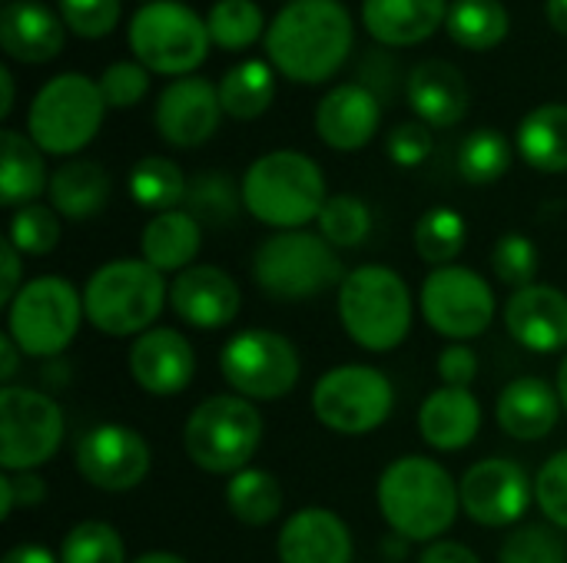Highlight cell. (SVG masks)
<instances>
[{
    "label": "cell",
    "mask_w": 567,
    "mask_h": 563,
    "mask_svg": "<svg viewBox=\"0 0 567 563\" xmlns=\"http://www.w3.org/2000/svg\"><path fill=\"white\" fill-rule=\"evenodd\" d=\"M558 395H561V405L567 408V355L561 362V372H558Z\"/></svg>",
    "instance_id": "91938a15"
},
{
    "label": "cell",
    "mask_w": 567,
    "mask_h": 563,
    "mask_svg": "<svg viewBox=\"0 0 567 563\" xmlns=\"http://www.w3.org/2000/svg\"><path fill=\"white\" fill-rule=\"evenodd\" d=\"M561 415V395L545 378H515L505 385L495 405L502 431L515 441H542L555 431Z\"/></svg>",
    "instance_id": "cb8c5ba5"
},
{
    "label": "cell",
    "mask_w": 567,
    "mask_h": 563,
    "mask_svg": "<svg viewBox=\"0 0 567 563\" xmlns=\"http://www.w3.org/2000/svg\"><path fill=\"white\" fill-rule=\"evenodd\" d=\"M419 305L425 322L452 342L478 338L498 312L492 285L468 265L432 269L422 282Z\"/></svg>",
    "instance_id": "5bb4252c"
},
{
    "label": "cell",
    "mask_w": 567,
    "mask_h": 563,
    "mask_svg": "<svg viewBox=\"0 0 567 563\" xmlns=\"http://www.w3.org/2000/svg\"><path fill=\"white\" fill-rule=\"evenodd\" d=\"M7 239L17 246L20 256H50L60 242V219L53 206H20L10 219Z\"/></svg>",
    "instance_id": "b9f144b4"
},
{
    "label": "cell",
    "mask_w": 567,
    "mask_h": 563,
    "mask_svg": "<svg viewBox=\"0 0 567 563\" xmlns=\"http://www.w3.org/2000/svg\"><path fill=\"white\" fill-rule=\"evenodd\" d=\"M209 37L219 50H246L262 37V10L252 0H216L206 17Z\"/></svg>",
    "instance_id": "74e56055"
},
{
    "label": "cell",
    "mask_w": 567,
    "mask_h": 563,
    "mask_svg": "<svg viewBox=\"0 0 567 563\" xmlns=\"http://www.w3.org/2000/svg\"><path fill=\"white\" fill-rule=\"evenodd\" d=\"M498 563H567V548L551 528L525 524L505 538Z\"/></svg>",
    "instance_id": "ee69618b"
},
{
    "label": "cell",
    "mask_w": 567,
    "mask_h": 563,
    "mask_svg": "<svg viewBox=\"0 0 567 563\" xmlns=\"http://www.w3.org/2000/svg\"><path fill=\"white\" fill-rule=\"evenodd\" d=\"M169 289L163 272L146 259H113L100 265L83 289V315L86 322L113 338H130L156 329L153 322L163 315Z\"/></svg>",
    "instance_id": "277c9868"
},
{
    "label": "cell",
    "mask_w": 567,
    "mask_h": 563,
    "mask_svg": "<svg viewBox=\"0 0 567 563\" xmlns=\"http://www.w3.org/2000/svg\"><path fill=\"white\" fill-rule=\"evenodd\" d=\"M0 563H60V557H53L43 544H17Z\"/></svg>",
    "instance_id": "db71d44e"
},
{
    "label": "cell",
    "mask_w": 567,
    "mask_h": 563,
    "mask_svg": "<svg viewBox=\"0 0 567 563\" xmlns=\"http://www.w3.org/2000/svg\"><path fill=\"white\" fill-rule=\"evenodd\" d=\"M482 431V405L468 388L442 385L419 408V435L435 451H462Z\"/></svg>",
    "instance_id": "484cf974"
},
{
    "label": "cell",
    "mask_w": 567,
    "mask_h": 563,
    "mask_svg": "<svg viewBox=\"0 0 567 563\" xmlns=\"http://www.w3.org/2000/svg\"><path fill=\"white\" fill-rule=\"evenodd\" d=\"M83 295L60 275L23 282L7 305V335L30 358H56L80 332Z\"/></svg>",
    "instance_id": "30bf717a"
},
{
    "label": "cell",
    "mask_w": 567,
    "mask_h": 563,
    "mask_svg": "<svg viewBox=\"0 0 567 563\" xmlns=\"http://www.w3.org/2000/svg\"><path fill=\"white\" fill-rule=\"evenodd\" d=\"M100 83L83 73H60L40 86L27 113V136L50 156L80 153L103 123Z\"/></svg>",
    "instance_id": "ba28073f"
},
{
    "label": "cell",
    "mask_w": 567,
    "mask_h": 563,
    "mask_svg": "<svg viewBox=\"0 0 567 563\" xmlns=\"http://www.w3.org/2000/svg\"><path fill=\"white\" fill-rule=\"evenodd\" d=\"M7 3H10V0H7Z\"/></svg>",
    "instance_id": "6125c7cd"
},
{
    "label": "cell",
    "mask_w": 567,
    "mask_h": 563,
    "mask_svg": "<svg viewBox=\"0 0 567 563\" xmlns=\"http://www.w3.org/2000/svg\"><path fill=\"white\" fill-rule=\"evenodd\" d=\"M60 20L86 40L106 37L120 20V0H60Z\"/></svg>",
    "instance_id": "bcb514c9"
},
{
    "label": "cell",
    "mask_w": 567,
    "mask_h": 563,
    "mask_svg": "<svg viewBox=\"0 0 567 563\" xmlns=\"http://www.w3.org/2000/svg\"><path fill=\"white\" fill-rule=\"evenodd\" d=\"M389 159L402 169H415L422 166L429 156H432V126H425L422 119H409V123H399L392 133H389Z\"/></svg>",
    "instance_id": "c3c4849f"
},
{
    "label": "cell",
    "mask_w": 567,
    "mask_h": 563,
    "mask_svg": "<svg viewBox=\"0 0 567 563\" xmlns=\"http://www.w3.org/2000/svg\"><path fill=\"white\" fill-rule=\"evenodd\" d=\"M279 563H352V531L329 508H302L279 531Z\"/></svg>",
    "instance_id": "7402d4cb"
},
{
    "label": "cell",
    "mask_w": 567,
    "mask_h": 563,
    "mask_svg": "<svg viewBox=\"0 0 567 563\" xmlns=\"http://www.w3.org/2000/svg\"><path fill=\"white\" fill-rule=\"evenodd\" d=\"M186 455L206 475H239L262 445V415L249 398L213 395L199 402L183 428Z\"/></svg>",
    "instance_id": "8992f818"
},
{
    "label": "cell",
    "mask_w": 567,
    "mask_h": 563,
    "mask_svg": "<svg viewBox=\"0 0 567 563\" xmlns=\"http://www.w3.org/2000/svg\"><path fill=\"white\" fill-rule=\"evenodd\" d=\"M146 3H153V0H146Z\"/></svg>",
    "instance_id": "94428289"
},
{
    "label": "cell",
    "mask_w": 567,
    "mask_h": 563,
    "mask_svg": "<svg viewBox=\"0 0 567 563\" xmlns=\"http://www.w3.org/2000/svg\"><path fill=\"white\" fill-rule=\"evenodd\" d=\"M445 30L465 50H492L508 37L512 20L502 0H452Z\"/></svg>",
    "instance_id": "836d02e7"
},
{
    "label": "cell",
    "mask_w": 567,
    "mask_h": 563,
    "mask_svg": "<svg viewBox=\"0 0 567 563\" xmlns=\"http://www.w3.org/2000/svg\"><path fill=\"white\" fill-rule=\"evenodd\" d=\"M96 83H100L106 106L126 110L150 93V70L140 60H120V63H110Z\"/></svg>",
    "instance_id": "f6af8a7d"
},
{
    "label": "cell",
    "mask_w": 567,
    "mask_h": 563,
    "mask_svg": "<svg viewBox=\"0 0 567 563\" xmlns=\"http://www.w3.org/2000/svg\"><path fill=\"white\" fill-rule=\"evenodd\" d=\"M382 123L379 93L362 83H342L329 90L316 106V133L339 153H355L372 143Z\"/></svg>",
    "instance_id": "ffe728a7"
},
{
    "label": "cell",
    "mask_w": 567,
    "mask_h": 563,
    "mask_svg": "<svg viewBox=\"0 0 567 563\" xmlns=\"http://www.w3.org/2000/svg\"><path fill=\"white\" fill-rule=\"evenodd\" d=\"M10 110H13V73L0 66V116L7 119Z\"/></svg>",
    "instance_id": "9f6ffc18"
},
{
    "label": "cell",
    "mask_w": 567,
    "mask_h": 563,
    "mask_svg": "<svg viewBox=\"0 0 567 563\" xmlns=\"http://www.w3.org/2000/svg\"><path fill=\"white\" fill-rule=\"evenodd\" d=\"M372 232V212L359 196H329L319 212V236L336 249H355Z\"/></svg>",
    "instance_id": "f35d334b"
},
{
    "label": "cell",
    "mask_w": 567,
    "mask_h": 563,
    "mask_svg": "<svg viewBox=\"0 0 567 563\" xmlns=\"http://www.w3.org/2000/svg\"><path fill=\"white\" fill-rule=\"evenodd\" d=\"M133 563H186L179 554H169V551H150L143 557H136Z\"/></svg>",
    "instance_id": "680465c9"
},
{
    "label": "cell",
    "mask_w": 567,
    "mask_h": 563,
    "mask_svg": "<svg viewBox=\"0 0 567 563\" xmlns=\"http://www.w3.org/2000/svg\"><path fill=\"white\" fill-rule=\"evenodd\" d=\"M126 186H130V196L136 199V206L153 209L156 216L173 212L189 192V183H186L183 169L166 156H143L130 169Z\"/></svg>",
    "instance_id": "e575fe53"
},
{
    "label": "cell",
    "mask_w": 567,
    "mask_h": 563,
    "mask_svg": "<svg viewBox=\"0 0 567 563\" xmlns=\"http://www.w3.org/2000/svg\"><path fill=\"white\" fill-rule=\"evenodd\" d=\"M20 348H17V342L10 338V335H0V378L3 382H10L13 375H17V362H20Z\"/></svg>",
    "instance_id": "11a10c76"
},
{
    "label": "cell",
    "mask_w": 567,
    "mask_h": 563,
    "mask_svg": "<svg viewBox=\"0 0 567 563\" xmlns=\"http://www.w3.org/2000/svg\"><path fill=\"white\" fill-rule=\"evenodd\" d=\"M219 372L239 398L276 402L299 385L302 362L286 335L269 329H243L223 345Z\"/></svg>",
    "instance_id": "8fae6325"
},
{
    "label": "cell",
    "mask_w": 567,
    "mask_h": 563,
    "mask_svg": "<svg viewBox=\"0 0 567 563\" xmlns=\"http://www.w3.org/2000/svg\"><path fill=\"white\" fill-rule=\"evenodd\" d=\"M379 511L405 541H439L458 518L462 498L452 475L422 455L392 461L379 478Z\"/></svg>",
    "instance_id": "7a4b0ae2"
},
{
    "label": "cell",
    "mask_w": 567,
    "mask_h": 563,
    "mask_svg": "<svg viewBox=\"0 0 567 563\" xmlns=\"http://www.w3.org/2000/svg\"><path fill=\"white\" fill-rule=\"evenodd\" d=\"M47 501V481L33 471L0 478V521H7L17 508H37Z\"/></svg>",
    "instance_id": "681fc988"
},
{
    "label": "cell",
    "mask_w": 567,
    "mask_h": 563,
    "mask_svg": "<svg viewBox=\"0 0 567 563\" xmlns=\"http://www.w3.org/2000/svg\"><path fill=\"white\" fill-rule=\"evenodd\" d=\"M439 375L449 388H468L478 375V355L465 342H452L439 355Z\"/></svg>",
    "instance_id": "f907efd6"
},
{
    "label": "cell",
    "mask_w": 567,
    "mask_h": 563,
    "mask_svg": "<svg viewBox=\"0 0 567 563\" xmlns=\"http://www.w3.org/2000/svg\"><path fill=\"white\" fill-rule=\"evenodd\" d=\"M409 106L425 126L449 129L468 113V83L449 60H422L405 83Z\"/></svg>",
    "instance_id": "603a6c76"
},
{
    "label": "cell",
    "mask_w": 567,
    "mask_h": 563,
    "mask_svg": "<svg viewBox=\"0 0 567 563\" xmlns=\"http://www.w3.org/2000/svg\"><path fill=\"white\" fill-rule=\"evenodd\" d=\"M186 206L206 226H229L243 206V186H236L226 173H199L189 183Z\"/></svg>",
    "instance_id": "ab89813d"
},
{
    "label": "cell",
    "mask_w": 567,
    "mask_h": 563,
    "mask_svg": "<svg viewBox=\"0 0 567 563\" xmlns=\"http://www.w3.org/2000/svg\"><path fill=\"white\" fill-rule=\"evenodd\" d=\"M60 563H126V548L106 521H83L63 538Z\"/></svg>",
    "instance_id": "60d3db41"
},
{
    "label": "cell",
    "mask_w": 567,
    "mask_h": 563,
    "mask_svg": "<svg viewBox=\"0 0 567 563\" xmlns=\"http://www.w3.org/2000/svg\"><path fill=\"white\" fill-rule=\"evenodd\" d=\"M130 50L133 56L163 76H189L209 53V27L206 20L176 0H153L133 13L130 23Z\"/></svg>",
    "instance_id": "9c48e42d"
},
{
    "label": "cell",
    "mask_w": 567,
    "mask_h": 563,
    "mask_svg": "<svg viewBox=\"0 0 567 563\" xmlns=\"http://www.w3.org/2000/svg\"><path fill=\"white\" fill-rule=\"evenodd\" d=\"M518 153L542 173H567V106L545 103L518 126Z\"/></svg>",
    "instance_id": "4dcf8cb0"
},
{
    "label": "cell",
    "mask_w": 567,
    "mask_h": 563,
    "mask_svg": "<svg viewBox=\"0 0 567 563\" xmlns=\"http://www.w3.org/2000/svg\"><path fill=\"white\" fill-rule=\"evenodd\" d=\"M535 501L555 528L567 531V448L542 465L535 478Z\"/></svg>",
    "instance_id": "7dc6e473"
},
{
    "label": "cell",
    "mask_w": 567,
    "mask_h": 563,
    "mask_svg": "<svg viewBox=\"0 0 567 563\" xmlns=\"http://www.w3.org/2000/svg\"><path fill=\"white\" fill-rule=\"evenodd\" d=\"M272 63L266 60H246L233 70H226V76L219 80V103L223 113H229L233 119H256L272 106L276 96V76H272Z\"/></svg>",
    "instance_id": "1f68e13d"
},
{
    "label": "cell",
    "mask_w": 567,
    "mask_h": 563,
    "mask_svg": "<svg viewBox=\"0 0 567 563\" xmlns=\"http://www.w3.org/2000/svg\"><path fill=\"white\" fill-rule=\"evenodd\" d=\"M256 285L279 302H306L332 285H342V259L336 246L306 229H289L269 236L252 256Z\"/></svg>",
    "instance_id": "52a82bcc"
},
{
    "label": "cell",
    "mask_w": 567,
    "mask_h": 563,
    "mask_svg": "<svg viewBox=\"0 0 567 563\" xmlns=\"http://www.w3.org/2000/svg\"><path fill=\"white\" fill-rule=\"evenodd\" d=\"M326 199V176L319 163L296 149L266 153L243 176L246 212L279 232L302 229L319 219Z\"/></svg>",
    "instance_id": "3957f363"
},
{
    "label": "cell",
    "mask_w": 567,
    "mask_h": 563,
    "mask_svg": "<svg viewBox=\"0 0 567 563\" xmlns=\"http://www.w3.org/2000/svg\"><path fill=\"white\" fill-rule=\"evenodd\" d=\"M226 508L246 528H266L282 511V484L262 468H246L226 484Z\"/></svg>",
    "instance_id": "d6a6232c"
},
{
    "label": "cell",
    "mask_w": 567,
    "mask_h": 563,
    "mask_svg": "<svg viewBox=\"0 0 567 563\" xmlns=\"http://www.w3.org/2000/svg\"><path fill=\"white\" fill-rule=\"evenodd\" d=\"M449 20V0H362L365 30L389 46H415Z\"/></svg>",
    "instance_id": "4316f807"
},
{
    "label": "cell",
    "mask_w": 567,
    "mask_h": 563,
    "mask_svg": "<svg viewBox=\"0 0 567 563\" xmlns=\"http://www.w3.org/2000/svg\"><path fill=\"white\" fill-rule=\"evenodd\" d=\"M199 246H203V222L189 209L153 216L140 239L143 259L153 269L176 272V275L193 265V259L199 256Z\"/></svg>",
    "instance_id": "83f0119b"
},
{
    "label": "cell",
    "mask_w": 567,
    "mask_h": 563,
    "mask_svg": "<svg viewBox=\"0 0 567 563\" xmlns=\"http://www.w3.org/2000/svg\"><path fill=\"white\" fill-rule=\"evenodd\" d=\"M492 269H495V279L515 292L535 285V275H538L535 242L522 232H505L492 249Z\"/></svg>",
    "instance_id": "7bdbcfd3"
},
{
    "label": "cell",
    "mask_w": 567,
    "mask_h": 563,
    "mask_svg": "<svg viewBox=\"0 0 567 563\" xmlns=\"http://www.w3.org/2000/svg\"><path fill=\"white\" fill-rule=\"evenodd\" d=\"M465 239H468V226L462 212L449 206H435L415 222V252L435 269L455 265V259L465 249Z\"/></svg>",
    "instance_id": "d590c367"
},
{
    "label": "cell",
    "mask_w": 567,
    "mask_h": 563,
    "mask_svg": "<svg viewBox=\"0 0 567 563\" xmlns=\"http://www.w3.org/2000/svg\"><path fill=\"white\" fill-rule=\"evenodd\" d=\"M60 405L33 388H0V468L7 475L37 471L63 445Z\"/></svg>",
    "instance_id": "4fadbf2b"
},
{
    "label": "cell",
    "mask_w": 567,
    "mask_h": 563,
    "mask_svg": "<svg viewBox=\"0 0 567 563\" xmlns=\"http://www.w3.org/2000/svg\"><path fill=\"white\" fill-rule=\"evenodd\" d=\"M73 465L80 478L96 491H133L150 475V445L140 431L116 421H103L76 438Z\"/></svg>",
    "instance_id": "9a60e30c"
},
{
    "label": "cell",
    "mask_w": 567,
    "mask_h": 563,
    "mask_svg": "<svg viewBox=\"0 0 567 563\" xmlns=\"http://www.w3.org/2000/svg\"><path fill=\"white\" fill-rule=\"evenodd\" d=\"M419 563H482L478 554L458 541H432L422 554H419Z\"/></svg>",
    "instance_id": "f5cc1de1"
},
{
    "label": "cell",
    "mask_w": 567,
    "mask_h": 563,
    "mask_svg": "<svg viewBox=\"0 0 567 563\" xmlns=\"http://www.w3.org/2000/svg\"><path fill=\"white\" fill-rule=\"evenodd\" d=\"M173 312L193 329H226L243 309L236 279L219 265H189L169 285Z\"/></svg>",
    "instance_id": "d6986e66"
},
{
    "label": "cell",
    "mask_w": 567,
    "mask_h": 563,
    "mask_svg": "<svg viewBox=\"0 0 567 563\" xmlns=\"http://www.w3.org/2000/svg\"><path fill=\"white\" fill-rule=\"evenodd\" d=\"M223 103H219V86L199 76H183L169 83L159 100H156V133L179 149L203 146L216 129H219Z\"/></svg>",
    "instance_id": "e0dca14e"
},
{
    "label": "cell",
    "mask_w": 567,
    "mask_h": 563,
    "mask_svg": "<svg viewBox=\"0 0 567 563\" xmlns=\"http://www.w3.org/2000/svg\"><path fill=\"white\" fill-rule=\"evenodd\" d=\"M0 46L20 63H47L63 50V20L37 0H10L0 10Z\"/></svg>",
    "instance_id": "d4e9b609"
},
{
    "label": "cell",
    "mask_w": 567,
    "mask_h": 563,
    "mask_svg": "<svg viewBox=\"0 0 567 563\" xmlns=\"http://www.w3.org/2000/svg\"><path fill=\"white\" fill-rule=\"evenodd\" d=\"M532 478L512 458H485L458 481L462 511L482 528H512L532 508Z\"/></svg>",
    "instance_id": "2e32d148"
},
{
    "label": "cell",
    "mask_w": 567,
    "mask_h": 563,
    "mask_svg": "<svg viewBox=\"0 0 567 563\" xmlns=\"http://www.w3.org/2000/svg\"><path fill=\"white\" fill-rule=\"evenodd\" d=\"M352 17L339 0H289L266 30L269 63L296 83H326L352 50Z\"/></svg>",
    "instance_id": "6da1fadb"
},
{
    "label": "cell",
    "mask_w": 567,
    "mask_h": 563,
    "mask_svg": "<svg viewBox=\"0 0 567 563\" xmlns=\"http://www.w3.org/2000/svg\"><path fill=\"white\" fill-rule=\"evenodd\" d=\"M545 17H548V23H551L558 33H565L567 37V0H548V3H545Z\"/></svg>",
    "instance_id": "6f0895ef"
},
{
    "label": "cell",
    "mask_w": 567,
    "mask_h": 563,
    "mask_svg": "<svg viewBox=\"0 0 567 563\" xmlns=\"http://www.w3.org/2000/svg\"><path fill=\"white\" fill-rule=\"evenodd\" d=\"M395 388L372 365H339L329 368L312 388L316 418L336 435H369L382 428L392 415Z\"/></svg>",
    "instance_id": "7c38bea8"
},
{
    "label": "cell",
    "mask_w": 567,
    "mask_h": 563,
    "mask_svg": "<svg viewBox=\"0 0 567 563\" xmlns=\"http://www.w3.org/2000/svg\"><path fill=\"white\" fill-rule=\"evenodd\" d=\"M505 325L512 338L538 355L567 348V295L555 285L518 289L505 305Z\"/></svg>",
    "instance_id": "44dd1931"
},
{
    "label": "cell",
    "mask_w": 567,
    "mask_h": 563,
    "mask_svg": "<svg viewBox=\"0 0 567 563\" xmlns=\"http://www.w3.org/2000/svg\"><path fill=\"white\" fill-rule=\"evenodd\" d=\"M50 189V176L43 166V149L17 133L3 129L0 133V202L10 209L30 206L40 192Z\"/></svg>",
    "instance_id": "f546056e"
},
{
    "label": "cell",
    "mask_w": 567,
    "mask_h": 563,
    "mask_svg": "<svg viewBox=\"0 0 567 563\" xmlns=\"http://www.w3.org/2000/svg\"><path fill=\"white\" fill-rule=\"evenodd\" d=\"M339 322L346 335L375 355L399 348L412 332V292L389 265H359L339 285Z\"/></svg>",
    "instance_id": "5b68a950"
},
{
    "label": "cell",
    "mask_w": 567,
    "mask_h": 563,
    "mask_svg": "<svg viewBox=\"0 0 567 563\" xmlns=\"http://www.w3.org/2000/svg\"><path fill=\"white\" fill-rule=\"evenodd\" d=\"M130 375L133 382L159 398L179 395L189 388L193 375H196V352L189 345V338L176 329H150L143 332L133 348H130Z\"/></svg>",
    "instance_id": "ac0fdd59"
},
{
    "label": "cell",
    "mask_w": 567,
    "mask_h": 563,
    "mask_svg": "<svg viewBox=\"0 0 567 563\" xmlns=\"http://www.w3.org/2000/svg\"><path fill=\"white\" fill-rule=\"evenodd\" d=\"M512 169V143L498 129H475L458 146V173L472 186H492Z\"/></svg>",
    "instance_id": "8d00e7d4"
},
{
    "label": "cell",
    "mask_w": 567,
    "mask_h": 563,
    "mask_svg": "<svg viewBox=\"0 0 567 563\" xmlns=\"http://www.w3.org/2000/svg\"><path fill=\"white\" fill-rule=\"evenodd\" d=\"M20 289H23V282H20V252H17V246L10 239H3L0 242V305L7 309L17 299Z\"/></svg>",
    "instance_id": "816d5d0a"
},
{
    "label": "cell",
    "mask_w": 567,
    "mask_h": 563,
    "mask_svg": "<svg viewBox=\"0 0 567 563\" xmlns=\"http://www.w3.org/2000/svg\"><path fill=\"white\" fill-rule=\"evenodd\" d=\"M50 202L70 222L93 219L110 202V173L93 159H70L50 176Z\"/></svg>",
    "instance_id": "f1b7e54d"
}]
</instances>
